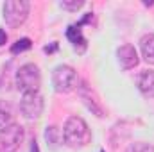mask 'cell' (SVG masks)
Here are the masks:
<instances>
[{
    "instance_id": "obj_14",
    "label": "cell",
    "mask_w": 154,
    "mask_h": 152,
    "mask_svg": "<svg viewBox=\"0 0 154 152\" xmlns=\"http://www.w3.org/2000/svg\"><path fill=\"white\" fill-rule=\"evenodd\" d=\"M31 47H32L31 39H29V38H22V39H18V41L11 47V52H13V54H22V52L29 50Z\"/></svg>"
},
{
    "instance_id": "obj_5",
    "label": "cell",
    "mask_w": 154,
    "mask_h": 152,
    "mask_svg": "<svg viewBox=\"0 0 154 152\" xmlns=\"http://www.w3.org/2000/svg\"><path fill=\"white\" fill-rule=\"evenodd\" d=\"M25 138V131L20 123H11L0 131V152H16Z\"/></svg>"
},
{
    "instance_id": "obj_10",
    "label": "cell",
    "mask_w": 154,
    "mask_h": 152,
    "mask_svg": "<svg viewBox=\"0 0 154 152\" xmlns=\"http://www.w3.org/2000/svg\"><path fill=\"white\" fill-rule=\"evenodd\" d=\"M66 38L70 39V43L74 45L75 50H79V52H84L86 50V38L82 36L79 25H70L66 29Z\"/></svg>"
},
{
    "instance_id": "obj_15",
    "label": "cell",
    "mask_w": 154,
    "mask_h": 152,
    "mask_svg": "<svg viewBox=\"0 0 154 152\" xmlns=\"http://www.w3.org/2000/svg\"><path fill=\"white\" fill-rule=\"evenodd\" d=\"M125 152H154V147L145 141H136V143H131Z\"/></svg>"
},
{
    "instance_id": "obj_9",
    "label": "cell",
    "mask_w": 154,
    "mask_h": 152,
    "mask_svg": "<svg viewBox=\"0 0 154 152\" xmlns=\"http://www.w3.org/2000/svg\"><path fill=\"white\" fill-rule=\"evenodd\" d=\"M136 86H138L140 93L145 99H154V72L152 70H143L136 79Z\"/></svg>"
},
{
    "instance_id": "obj_11",
    "label": "cell",
    "mask_w": 154,
    "mask_h": 152,
    "mask_svg": "<svg viewBox=\"0 0 154 152\" xmlns=\"http://www.w3.org/2000/svg\"><path fill=\"white\" fill-rule=\"evenodd\" d=\"M140 50H142L143 59L149 65H154V34L152 32L142 36V39H140Z\"/></svg>"
},
{
    "instance_id": "obj_1",
    "label": "cell",
    "mask_w": 154,
    "mask_h": 152,
    "mask_svg": "<svg viewBox=\"0 0 154 152\" xmlns=\"http://www.w3.org/2000/svg\"><path fill=\"white\" fill-rule=\"evenodd\" d=\"M91 140V131L88 127V123L81 118V116H70L65 122L63 127V141L72 147V149H81L86 147Z\"/></svg>"
},
{
    "instance_id": "obj_16",
    "label": "cell",
    "mask_w": 154,
    "mask_h": 152,
    "mask_svg": "<svg viewBox=\"0 0 154 152\" xmlns=\"http://www.w3.org/2000/svg\"><path fill=\"white\" fill-rule=\"evenodd\" d=\"M59 5H61L63 9H66V11H79V9L84 5V2H82V0H74V2H66V0H63Z\"/></svg>"
},
{
    "instance_id": "obj_3",
    "label": "cell",
    "mask_w": 154,
    "mask_h": 152,
    "mask_svg": "<svg viewBox=\"0 0 154 152\" xmlns=\"http://www.w3.org/2000/svg\"><path fill=\"white\" fill-rule=\"evenodd\" d=\"M29 9H31V4L27 0H9V2H5L4 7H2L5 23L13 29L20 27L29 16Z\"/></svg>"
},
{
    "instance_id": "obj_18",
    "label": "cell",
    "mask_w": 154,
    "mask_h": 152,
    "mask_svg": "<svg viewBox=\"0 0 154 152\" xmlns=\"http://www.w3.org/2000/svg\"><path fill=\"white\" fill-rule=\"evenodd\" d=\"M31 152H39V147L34 140H32V145H31Z\"/></svg>"
},
{
    "instance_id": "obj_12",
    "label": "cell",
    "mask_w": 154,
    "mask_h": 152,
    "mask_svg": "<svg viewBox=\"0 0 154 152\" xmlns=\"http://www.w3.org/2000/svg\"><path fill=\"white\" fill-rule=\"evenodd\" d=\"M45 141H47V145H48L50 149H57V145L63 141V132H61L56 125H50V127H47V131H45Z\"/></svg>"
},
{
    "instance_id": "obj_6",
    "label": "cell",
    "mask_w": 154,
    "mask_h": 152,
    "mask_svg": "<svg viewBox=\"0 0 154 152\" xmlns=\"http://www.w3.org/2000/svg\"><path fill=\"white\" fill-rule=\"evenodd\" d=\"M20 111L23 114V118L27 120H36L43 113V97L36 93H23L22 100H20Z\"/></svg>"
},
{
    "instance_id": "obj_20",
    "label": "cell",
    "mask_w": 154,
    "mask_h": 152,
    "mask_svg": "<svg viewBox=\"0 0 154 152\" xmlns=\"http://www.w3.org/2000/svg\"><path fill=\"white\" fill-rule=\"evenodd\" d=\"M100 152H104V150H100Z\"/></svg>"
},
{
    "instance_id": "obj_2",
    "label": "cell",
    "mask_w": 154,
    "mask_h": 152,
    "mask_svg": "<svg viewBox=\"0 0 154 152\" xmlns=\"http://www.w3.org/2000/svg\"><path fill=\"white\" fill-rule=\"evenodd\" d=\"M41 86V74L34 63H27L16 72V88L23 93H36Z\"/></svg>"
},
{
    "instance_id": "obj_13",
    "label": "cell",
    "mask_w": 154,
    "mask_h": 152,
    "mask_svg": "<svg viewBox=\"0 0 154 152\" xmlns=\"http://www.w3.org/2000/svg\"><path fill=\"white\" fill-rule=\"evenodd\" d=\"M13 123V109L5 100H0V131Z\"/></svg>"
},
{
    "instance_id": "obj_17",
    "label": "cell",
    "mask_w": 154,
    "mask_h": 152,
    "mask_svg": "<svg viewBox=\"0 0 154 152\" xmlns=\"http://www.w3.org/2000/svg\"><path fill=\"white\" fill-rule=\"evenodd\" d=\"M5 43H7V34H5V31H2V29H0V47H2V45H5Z\"/></svg>"
},
{
    "instance_id": "obj_4",
    "label": "cell",
    "mask_w": 154,
    "mask_h": 152,
    "mask_svg": "<svg viewBox=\"0 0 154 152\" xmlns=\"http://www.w3.org/2000/svg\"><path fill=\"white\" fill-rule=\"evenodd\" d=\"M52 84L57 93H70L79 86L77 72L68 65H59L52 74Z\"/></svg>"
},
{
    "instance_id": "obj_19",
    "label": "cell",
    "mask_w": 154,
    "mask_h": 152,
    "mask_svg": "<svg viewBox=\"0 0 154 152\" xmlns=\"http://www.w3.org/2000/svg\"><path fill=\"white\" fill-rule=\"evenodd\" d=\"M56 47H57L56 43H54L52 47H45V52H52V50H56Z\"/></svg>"
},
{
    "instance_id": "obj_7",
    "label": "cell",
    "mask_w": 154,
    "mask_h": 152,
    "mask_svg": "<svg viewBox=\"0 0 154 152\" xmlns=\"http://www.w3.org/2000/svg\"><path fill=\"white\" fill-rule=\"evenodd\" d=\"M77 90H79V97L82 99V102L86 104V108L95 114V116L102 118V116H104V108H102V104L97 100V95L91 91V88H88V86L82 82V84L77 86Z\"/></svg>"
},
{
    "instance_id": "obj_8",
    "label": "cell",
    "mask_w": 154,
    "mask_h": 152,
    "mask_svg": "<svg viewBox=\"0 0 154 152\" xmlns=\"http://www.w3.org/2000/svg\"><path fill=\"white\" fill-rule=\"evenodd\" d=\"M116 57H118V63L124 70H131L134 66H138L140 63V57H138V52L133 45H122L118 47L116 50Z\"/></svg>"
}]
</instances>
